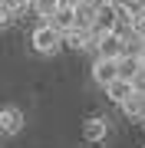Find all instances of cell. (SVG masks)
<instances>
[{
    "label": "cell",
    "instance_id": "obj_5",
    "mask_svg": "<svg viewBox=\"0 0 145 148\" xmlns=\"http://www.w3.org/2000/svg\"><path fill=\"white\" fill-rule=\"evenodd\" d=\"M76 27L79 30H96L99 27V0H82L76 7Z\"/></svg>",
    "mask_w": 145,
    "mask_h": 148
},
{
    "label": "cell",
    "instance_id": "obj_15",
    "mask_svg": "<svg viewBox=\"0 0 145 148\" xmlns=\"http://www.w3.org/2000/svg\"><path fill=\"white\" fill-rule=\"evenodd\" d=\"M79 3H82V0H59V7H73V10H76Z\"/></svg>",
    "mask_w": 145,
    "mask_h": 148
},
{
    "label": "cell",
    "instance_id": "obj_4",
    "mask_svg": "<svg viewBox=\"0 0 145 148\" xmlns=\"http://www.w3.org/2000/svg\"><path fill=\"white\" fill-rule=\"evenodd\" d=\"M82 138H86V142L92 145V142H106L109 138V119L106 115H92V119H86L82 122Z\"/></svg>",
    "mask_w": 145,
    "mask_h": 148
},
{
    "label": "cell",
    "instance_id": "obj_14",
    "mask_svg": "<svg viewBox=\"0 0 145 148\" xmlns=\"http://www.w3.org/2000/svg\"><path fill=\"white\" fill-rule=\"evenodd\" d=\"M132 86H135V89H139V92H145V66L139 69V76H135V79H132Z\"/></svg>",
    "mask_w": 145,
    "mask_h": 148
},
{
    "label": "cell",
    "instance_id": "obj_13",
    "mask_svg": "<svg viewBox=\"0 0 145 148\" xmlns=\"http://www.w3.org/2000/svg\"><path fill=\"white\" fill-rule=\"evenodd\" d=\"M129 30H132V40L145 43V7H139V10L132 13V20H129Z\"/></svg>",
    "mask_w": 145,
    "mask_h": 148
},
{
    "label": "cell",
    "instance_id": "obj_8",
    "mask_svg": "<svg viewBox=\"0 0 145 148\" xmlns=\"http://www.w3.org/2000/svg\"><path fill=\"white\" fill-rule=\"evenodd\" d=\"M63 46H69V49H92V30H79V27L66 30L63 33Z\"/></svg>",
    "mask_w": 145,
    "mask_h": 148
},
{
    "label": "cell",
    "instance_id": "obj_10",
    "mask_svg": "<svg viewBox=\"0 0 145 148\" xmlns=\"http://www.w3.org/2000/svg\"><path fill=\"white\" fill-rule=\"evenodd\" d=\"M132 92H135V86H132L129 79H112V82L106 86V95H109V102H112V106H122Z\"/></svg>",
    "mask_w": 145,
    "mask_h": 148
},
{
    "label": "cell",
    "instance_id": "obj_6",
    "mask_svg": "<svg viewBox=\"0 0 145 148\" xmlns=\"http://www.w3.org/2000/svg\"><path fill=\"white\" fill-rule=\"evenodd\" d=\"M23 128V112L16 106H3L0 109V135H16Z\"/></svg>",
    "mask_w": 145,
    "mask_h": 148
},
{
    "label": "cell",
    "instance_id": "obj_18",
    "mask_svg": "<svg viewBox=\"0 0 145 148\" xmlns=\"http://www.w3.org/2000/svg\"><path fill=\"white\" fill-rule=\"evenodd\" d=\"M142 128H145V122H142Z\"/></svg>",
    "mask_w": 145,
    "mask_h": 148
},
{
    "label": "cell",
    "instance_id": "obj_2",
    "mask_svg": "<svg viewBox=\"0 0 145 148\" xmlns=\"http://www.w3.org/2000/svg\"><path fill=\"white\" fill-rule=\"evenodd\" d=\"M30 46H33V53H40V56H53V53H59V46H63V33H59L53 23H40V27L30 33Z\"/></svg>",
    "mask_w": 145,
    "mask_h": 148
},
{
    "label": "cell",
    "instance_id": "obj_16",
    "mask_svg": "<svg viewBox=\"0 0 145 148\" xmlns=\"http://www.w3.org/2000/svg\"><path fill=\"white\" fill-rule=\"evenodd\" d=\"M135 53H139V59H142V66H145V43H142L139 49H135Z\"/></svg>",
    "mask_w": 145,
    "mask_h": 148
},
{
    "label": "cell",
    "instance_id": "obj_1",
    "mask_svg": "<svg viewBox=\"0 0 145 148\" xmlns=\"http://www.w3.org/2000/svg\"><path fill=\"white\" fill-rule=\"evenodd\" d=\"M125 43L122 36H119L115 30H109V27H99V30H92V53L96 56H109V59H119L125 53Z\"/></svg>",
    "mask_w": 145,
    "mask_h": 148
},
{
    "label": "cell",
    "instance_id": "obj_17",
    "mask_svg": "<svg viewBox=\"0 0 145 148\" xmlns=\"http://www.w3.org/2000/svg\"><path fill=\"white\" fill-rule=\"evenodd\" d=\"M139 7H145V0H139Z\"/></svg>",
    "mask_w": 145,
    "mask_h": 148
},
{
    "label": "cell",
    "instance_id": "obj_11",
    "mask_svg": "<svg viewBox=\"0 0 145 148\" xmlns=\"http://www.w3.org/2000/svg\"><path fill=\"white\" fill-rule=\"evenodd\" d=\"M43 23H53L59 33H66V30L76 27V10H73V7H56V13L49 16V20H43Z\"/></svg>",
    "mask_w": 145,
    "mask_h": 148
},
{
    "label": "cell",
    "instance_id": "obj_3",
    "mask_svg": "<svg viewBox=\"0 0 145 148\" xmlns=\"http://www.w3.org/2000/svg\"><path fill=\"white\" fill-rule=\"evenodd\" d=\"M92 79H96V86H102V89H106L112 79H119V59L96 56V63H92Z\"/></svg>",
    "mask_w": 145,
    "mask_h": 148
},
{
    "label": "cell",
    "instance_id": "obj_12",
    "mask_svg": "<svg viewBox=\"0 0 145 148\" xmlns=\"http://www.w3.org/2000/svg\"><path fill=\"white\" fill-rule=\"evenodd\" d=\"M56 7H59V0H30V10L40 16V20H49V16L56 13Z\"/></svg>",
    "mask_w": 145,
    "mask_h": 148
},
{
    "label": "cell",
    "instance_id": "obj_9",
    "mask_svg": "<svg viewBox=\"0 0 145 148\" xmlns=\"http://www.w3.org/2000/svg\"><path fill=\"white\" fill-rule=\"evenodd\" d=\"M139 69H142V59H139V53H132V49H125L122 56H119V79H135L139 76Z\"/></svg>",
    "mask_w": 145,
    "mask_h": 148
},
{
    "label": "cell",
    "instance_id": "obj_7",
    "mask_svg": "<svg viewBox=\"0 0 145 148\" xmlns=\"http://www.w3.org/2000/svg\"><path fill=\"white\" fill-rule=\"evenodd\" d=\"M119 109H122V115L129 119V122H145V92L135 89V92H132Z\"/></svg>",
    "mask_w": 145,
    "mask_h": 148
}]
</instances>
